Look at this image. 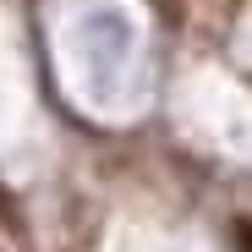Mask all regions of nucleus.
Returning a JSON list of instances; mask_svg holds the SVG:
<instances>
[{"mask_svg":"<svg viewBox=\"0 0 252 252\" xmlns=\"http://www.w3.org/2000/svg\"><path fill=\"white\" fill-rule=\"evenodd\" d=\"M230 230H236V247H241V252H252V220H236Z\"/></svg>","mask_w":252,"mask_h":252,"instance_id":"f257e3e1","label":"nucleus"}]
</instances>
